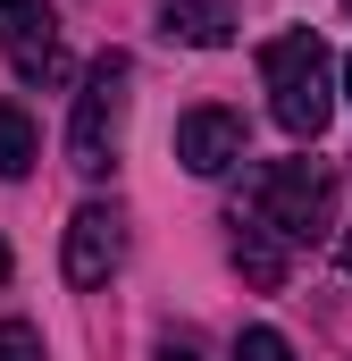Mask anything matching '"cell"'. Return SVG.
Masks as SVG:
<instances>
[{
    "label": "cell",
    "mask_w": 352,
    "mask_h": 361,
    "mask_svg": "<svg viewBox=\"0 0 352 361\" xmlns=\"http://www.w3.org/2000/svg\"><path fill=\"white\" fill-rule=\"evenodd\" d=\"M260 85H268L277 126H285V135H302V143L336 118V59H327V42H319V34H277V42L260 51Z\"/></svg>",
    "instance_id": "cell-1"
},
{
    "label": "cell",
    "mask_w": 352,
    "mask_h": 361,
    "mask_svg": "<svg viewBox=\"0 0 352 361\" xmlns=\"http://www.w3.org/2000/svg\"><path fill=\"white\" fill-rule=\"evenodd\" d=\"M126 109H134V59H126V51H101V59L84 68L76 118H68V160H76L84 177H109V169H118Z\"/></svg>",
    "instance_id": "cell-2"
},
{
    "label": "cell",
    "mask_w": 352,
    "mask_h": 361,
    "mask_svg": "<svg viewBox=\"0 0 352 361\" xmlns=\"http://www.w3.org/2000/svg\"><path fill=\"white\" fill-rule=\"evenodd\" d=\"M244 202H252V219H260L268 235H285V244H310V235H327V210H336V185L319 160H268L244 177Z\"/></svg>",
    "instance_id": "cell-3"
},
{
    "label": "cell",
    "mask_w": 352,
    "mask_h": 361,
    "mask_svg": "<svg viewBox=\"0 0 352 361\" xmlns=\"http://www.w3.org/2000/svg\"><path fill=\"white\" fill-rule=\"evenodd\" d=\"M0 51L25 85H59L68 59H59V17L51 0H0Z\"/></svg>",
    "instance_id": "cell-4"
},
{
    "label": "cell",
    "mask_w": 352,
    "mask_h": 361,
    "mask_svg": "<svg viewBox=\"0 0 352 361\" xmlns=\"http://www.w3.org/2000/svg\"><path fill=\"white\" fill-rule=\"evenodd\" d=\"M118 261H126V210H118V202H84V210L68 219V252H59L68 286H109Z\"/></svg>",
    "instance_id": "cell-5"
},
{
    "label": "cell",
    "mask_w": 352,
    "mask_h": 361,
    "mask_svg": "<svg viewBox=\"0 0 352 361\" xmlns=\"http://www.w3.org/2000/svg\"><path fill=\"white\" fill-rule=\"evenodd\" d=\"M176 160H184L193 177H227V169L244 160V118H235V109H184V118H176Z\"/></svg>",
    "instance_id": "cell-6"
},
{
    "label": "cell",
    "mask_w": 352,
    "mask_h": 361,
    "mask_svg": "<svg viewBox=\"0 0 352 361\" xmlns=\"http://www.w3.org/2000/svg\"><path fill=\"white\" fill-rule=\"evenodd\" d=\"M160 25H168L176 42H193V51H218L235 34V8L227 0H160Z\"/></svg>",
    "instance_id": "cell-7"
},
{
    "label": "cell",
    "mask_w": 352,
    "mask_h": 361,
    "mask_svg": "<svg viewBox=\"0 0 352 361\" xmlns=\"http://www.w3.org/2000/svg\"><path fill=\"white\" fill-rule=\"evenodd\" d=\"M235 269H244V286L277 294L285 286V235H268L260 219H235Z\"/></svg>",
    "instance_id": "cell-8"
},
{
    "label": "cell",
    "mask_w": 352,
    "mask_h": 361,
    "mask_svg": "<svg viewBox=\"0 0 352 361\" xmlns=\"http://www.w3.org/2000/svg\"><path fill=\"white\" fill-rule=\"evenodd\" d=\"M34 152H42V143H34V118H25V109L0 92V177H8V185L34 177Z\"/></svg>",
    "instance_id": "cell-9"
},
{
    "label": "cell",
    "mask_w": 352,
    "mask_h": 361,
    "mask_svg": "<svg viewBox=\"0 0 352 361\" xmlns=\"http://www.w3.org/2000/svg\"><path fill=\"white\" fill-rule=\"evenodd\" d=\"M227 361H294V345H285L277 328H244V336H235V353H227Z\"/></svg>",
    "instance_id": "cell-10"
},
{
    "label": "cell",
    "mask_w": 352,
    "mask_h": 361,
    "mask_svg": "<svg viewBox=\"0 0 352 361\" xmlns=\"http://www.w3.org/2000/svg\"><path fill=\"white\" fill-rule=\"evenodd\" d=\"M0 361H51V353H42V336L25 319H0Z\"/></svg>",
    "instance_id": "cell-11"
},
{
    "label": "cell",
    "mask_w": 352,
    "mask_h": 361,
    "mask_svg": "<svg viewBox=\"0 0 352 361\" xmlns=\"http://www.w3.org/2000/svg\"><path fill=\"white\" fill-rule=\"evenodd\" d=\"M160 361H201V336H184V328H176V336H160Z\"/></svg>",
    "instance_id": "cell-12"
},
{
    "label": "cell",
    "mask_w": 352,
    "mask_h": 361,
    "mask_svg": "<svg viewBox=\"0 0 352 361\" xmlns=\"http://www.w3.org/2000/svg\"><path fill=\"white\" fill-rule=\"evenodd\" d=\"M336 261H344V277H352V227H344V244H336Z\"/></svg>",
    "instance_id": "cell-13"
},
{
    "label": "cell",
    "mask_w": 352,
    "mask_h": 361,
    "mask_svg": "<svg viewBox=\"0 0 352 361\" xmlns=\"http://www.w3.org/2000/svg\"><path fill=\"white\" fill-rule=\"evenodd\" d=\"M344 101H352V59H344Z\"/></svg>",
    "instance_id": "cell-14"
},
{
    "label": "cell",
    "mask_w": 352,
    "mask_h": 361,
    "mask_svg": "<svg viewBox=\"0 0 352 361\" xmlns=\"http://www.w3.org/2000/svg\"><path fill=\"white\" fill-rule=\"evenodd\" d=\"M0 277H8V244H0Z\"/></svg>",
    "instance_id": "cell-15"
},
{
    "label": "cell",
    "mask_w": 352,
    "mask_h": 361,
    "mask_svg": "<svg viewBox=\"0 0 352 361\" xmlns=\"http://www.w3.org/2000/svg\"><path fill=\"white\" fill-rule=\"evenodd\" d=\"M344 17H352V0H344Z\"/></svg>",
    "instance_id": "cell-16"
}]
</instances>
